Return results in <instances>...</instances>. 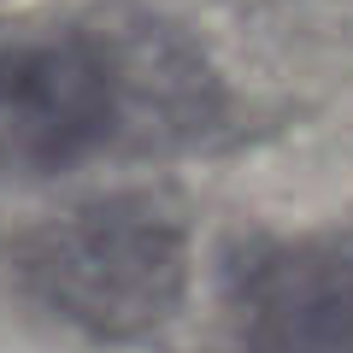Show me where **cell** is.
I'll return each instance as SVG.
<instances>
[{"instance_id": "6da1fadb", "label": "cell", "mask_w": 353, "mask_h": 353, "mask_svg": "<svg viewBox=\"0 0 353 353\" xmlns=\"http://www.w3.org/2000/svg\"><path fill=\"white\" fill-rule=\"evenodd\" d=\"M24 283L94 336H148L183 301V230L148 201H94L18 241Z\"/></svg>"}, {"instance_id": "3957f363", "label": "cell", "mask_w": 353, "mask_h": 353, "mask_svg": "<svg viewBox=\"0 0 353 353\" xmlns=\"http://www.w3.org/2000/svg\"><path fill=\"white\" fill-rule=\"evenodd\" d=\"M224 353H353V253L265 248L230 294Z\"/></svg>"}, {"instance_id": "7a4b0ae2", "label": "cell", "mask_w": 353, "mask_h": 353, "mask_svg": "<svg viewBox=\"0 0 353 353\" xmlns=\"http://www.w3.org/2000/svg\"><path fill=\"white\" fill-rule=\"evenodd\" d=\"M124 118V71L83 30L0 36V176H53L101 153Z\"/></svg>"}]
</instances>
